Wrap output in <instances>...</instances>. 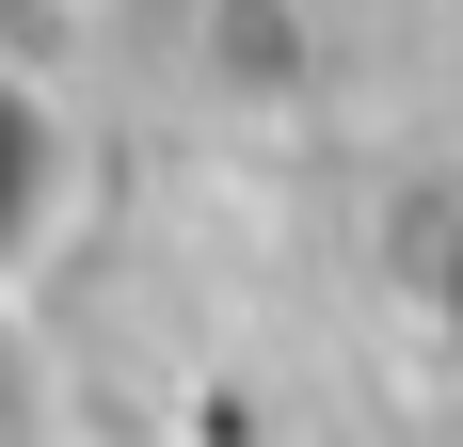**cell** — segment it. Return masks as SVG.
Segmentation results:
<instances>
[{
  "label": "cell",
  "mask_w": 463,
  "mask_h": 447,
  "mask_svg": "<svg viewBox=\"0 0 463 447\" xmlns=\"http://www.w3.org/2000/svg\"><path fill=\"white\" fill-rule=\"evenodd\" d=\"M64 208H80V144H64V96H48L33 64H0V288H33V271H48Z\"/></svg>",
  "instance_id": "obj_1"
}]
</instances>
